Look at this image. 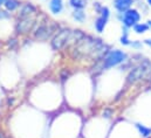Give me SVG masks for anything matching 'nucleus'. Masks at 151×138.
Wrapping results in <instances>:
<instances>
[{
  "label": "nucleus",
  "mask_w": 151,
  "mask_h": 138,
  "mask_svg": "<svg viewBox=\"0 0 151 138\" xmlns=\"http://www.w3.org/2000/svg\"><path fill=\"white\" fill-rule=\"evenodd\" d=\"M104 48L106 45L102 42V40L84 35L74 45L73 54L75 58H99L106 53Z\"/></svg>",
  "instance_id": "1"
},
{
  "label": "nucleus",
  "mask_w": 151,
  "mask_h": 138,
  "mask_svg": "<svg viewBox=\"0 0 151 138\" xmlns=\"http://www.w3.org/2000/svg\"><path fill=\"white\" fill-rule=\"evenodd\" d=\"M84 33L80 29H70V28H61L59 29L50 41V46L54 50H60L69 45H75L77 41H80Z\"/></svg>",
  "instance_id": "2"
},
{
  "label": "nucleus",
  "mask_w": 151,
  "mask_h": 138,
  "mask_svg": "<svg viewBox=\"0 0 151 138\" xmlns=\"http://www.w3.org/2000/svg\"><path fill=\"white\" fill-rule=\"evenodd\" d=\"M127 59H128V55H127V53H124L123 50H119V49L109 50V52L104 55L102 68L109 69V68H113V67H116V66H119V65H122L123 62H125Z\"/></svg>",
  "instance_id": "3"
},
{
  "label": "nucleus",
  "mask_w": 151,
  "mask_h": 138,
  "mask_svg": "<svg viewBox=\"0 0 151 138\" xmlns=\"http://www.w3.org/2000/svg\"><path fill=\"white\" fill-rule=\"evenodd\" d=\"M150 69H151V66L149 61H144V62L138 63L136 67L131 68V70L129 71L128 76H127V82H128L129 84L136 83L137 81L142 80V78L148 74V71H149Z\"/></svg>",
  "instance_id": "4"
},
{
  "label": "nucleus",
  "mask_w": 151,
  "mask_h": 138,
  "mask_svg": "<svg viewBox=\"0 0 151 138\" xmlns=\"http://www.w3.org/2000/svg\"><path fill=\"white\" fill-rule=\"evenodd\" d=\"M58 28L59 27L56 26V24H54V21H48V20L42 21L34 31V37L37 40L45 41L48 37H50L55 32H58Z\"/></svg>",
  "instance_id": "5"
},
{
  "label": "nucleus",
  "mask_w": 151,
  "mask_h": 138,
  "mask_svg": "<svg viewBox=\"0 0 151 138\" xmlns=\"http://www.w3.org/2000/svg\"><path fill=\"white\" fill-rule=\"evenodd\" d=\"M118 18L121 20V22L123 24L124 27L127 28H132L136 24L139 22L141 20V14L136 8H130L128 11H125L124 13H119Z\"/></svg>",
  "instance_id": "6"
},
{
  "label": "nucleus",
  "mask_w": 151,
  "mask_h": 138,
  "mask_svg": "<svg viewBox=\"0 0 151 138\" xmlns=\"http://www.w3.org/2000/svg\"><path fill=\"white\" fill-rule=\"evenodd\" d=\"M99 18L95 20V24H94V27L96 29L97 33H102L106 27H107V24L109 21V17H110V9L107 7V6H102L101 11L99 12Z\"/></svg>",
  "instance_id": "7"
},
{
  "label": "nucleus",
  "mask_w": 151,
  "mask_h": 138,
  "mask_svg": "<svg viewBox=\"0 0 151 138\" xmlns=\"http://www.w3.org/2000/svg\"><path fill=\"white\" fill-rule=\"evenodd\" d=\"M37 24V20L34 17H29V18H21L18 20L17 26H15V31L19 34H27L29 32H32V29L34 28Z\"/></svg>",
  "instance_id": "8"
},
{
  "label": "nucleus",
  "mask_w": 151,
  "mask_h": 138,
  "mask_svg": "<svg viewBox=\"0 0 151 138\" xmlns=\"http://www.w3.org/2000/svg\"><path fill=\"white\" fill-rule=\"evenodd\" d=\"M37 7L33 5V4H31V2H26V4H24L21 7H20V11H19V14H18V17H19V19H21V18H29V17H34L35 14H37Z\"/></svg>",
  "instance_id": "9"
},
{
  "label": "nucleus",
  "mask_w": 151,
  "mask_h": 138,
  "mask_svg": "<svg viewBox=\"0 0 151 138\" xmlns=\"http://www.w3.org/2000/svg\"><path fill=\"white\" fill-rule=\"evenodd\" d=\"M134 4V0H114V7L118 13H124L130 9Z\"/></svg>",
  "instance_id": "10"
},
{
  "label": "nucleus",
  "mask_w": 151,
  "mask_h": 138,
  "mask_svg": "<svg viewBox=\"0 0 151 138\" xmlns=\"http://www.w3.org/2000/svg\"><path fill=\"white\" fill-rule=\"evenodd\" d=\"M49 9L53 14H60L63 11V0H50Z\"/></svg>",
  "instance_id": "11"
},
{
  "label": "nucleus",
  "mask_w": 151,
  "mask_h": 138,
  "mask_svg": "<svg viewBox=\"0 0 151 138\" xmlns=\"http://www.w3.org/2000/svg\"><path fill=\"white\" fill-rule=\"evenodd\" d=\"M135 126H136L138 134H139L142 137L147 138L151 135V128H148V126H145V125H143V124H141V123H136Z\"/></svg>",
  "instance_id": "12"
},
{
  "label": "nucleus",
  "mask_w": 151,
  "mask_h": 138,
  "mask_svg": "<svg viewBox=\"0 0 151 138\" xmlns=\"http://www.w3.org/2000/svg\"><path fill=\"white\" fill-rule=\"evenodd\" d=\"M6 11L8 12H14L20 7V1L19 0H6V2L4 4Z\"/></svg>",
  "instance_id": "13"
},
{
  "label": "nucleus",
  "mask_w": 151,
  "mask_h": 138,
  "mask_svg": "<svg viewBox=\"0 0 151 138\" xmlns=\"http://www.w3.org/2000/svg\"><path fill=\"white\" fill-rule=\"evenodd\" d=\"M132 28H134L135 33H137V34H144V33H147V32L150 29L149 25L145 24V22H138V24H136Z\"/></svg>",
  "instance_id": "14"
},
{
  "label": "nucleus",
  "mask_w": 151,
  "mask_h": 138,
  "mask_svg": "<svg viewBox=\"0 0 151 138\" xmlns=\"http://www.w3.org/2000/svg\"><path fill=\"white\" fill-rule=\"evenodd\" d=\"M69 5L74 9H83L87 7V0H69Z\"/></svg>",
  "instance_id": "15"
},
{
  "label": "nucleus",
  "mask_w": 151,
  "mask_h": 138,
  "mask_svg": "<svg viewBox=\"0 0 151 138\" xmlns=\"http://www.w3.org/2000/svg\"><path fill=\"white\" fill-rule=\"evenodd\" d=\"M128 29H129V28H127V27L123 26V33H122V36H121V39H119V41H121V43H122L123 46H130V43H131V41H130V39H129Z\"/></svg>",
  "instance_id": "16"
},
{
  "label": "nucleus",
  "mask_w": 151,
  "mask_h": 138,
  "mask_svg": "<svg viewBox=\"0 0 151 138\" xmlns=\"http://www.w3.org/2000/svg\"><path fill=\"white\" fill-rule=\"evenodd\" d=\"M73 18L77 22H83L87 17H86V13L83 12V9H75L73 12Z\"/></svg>",
  "instance_id": "17"
},
{
  "label": "nucleus",
  "mask_w": 151,
  "mask_h": 138,
  "mask_svg": "<svg viewBox=\"0 0 151 138\" xmlns=\"http://www.w3.org/2000/svg\"><path fill=\"white\" fill-rule=\"evenodd\" d=\"M130 47H132V48H135V49H139V48L142 47V42H141V41H131Z\"/></svg>",
  "instance_id": "18"
},
{
  "label": "nucleus",
  "mask_w": 151,
  "mask_h": 138,
  "mask_svg": "<svg viewBox=\"0 0 151 138\" xmlns=\"http://www.w3.org/2000/svg\"><path fill=\"white\" fill-rule=\"evenodd\" d=\"M8 11H0V19H8L11 15L9 13H7Z\"/></svg>",
  "instance_id": "19"
},
{
  "label": "nucleus",
  "mask_w": 151,
  "mask_h": 138,
  "mask_svg": "<svg viewBox=\"0 0 151 138\" xmlns=\"http://www.w3.org/2000/svg\"><path fill=\"white\" fill-rule=\"evenodd\" d=\"M143 42H144L145 45H148L149 47H151V39H145V40H144Z\"/></svg>",
  "instance_id": "20"
},
{
  "label": "nucleus",
  "mask_w": 151,
  "mask_h": 138,
  "mask_svg": "<svg viewBox=\"0 0 151 138\" xmlns=\"http://www.w3.org/2000/svg\"><path fill=\"white\" fill-rule=\"evenodd\" d=\"M5 2H6V0H0V7H1V6H4V4H5Z\"/></svg>",
  "instance_id": "21"
},
{
  "label": "nucleus",
  "mask_w": 151,
  "mask_h": 138,
  "mask_svg": "<svg viewBox=\"0 0 151 138\" xmlns=\"http://www.w3.org/2000/svg\"><path fill=\"white\" fill-rule=\"evenodd\" d=\"M0 138H5V136H4V132H1V131H0Z\"/></svg>",
  "instance_id": "22"
},
{
  "label": "nucleus",
  "mask_w": 151,
  "mask_h": 138,
  "mask_svg": "<svg viewBox=\"0 0 151 138\" xmlns=\"http://www.w3.org/2000/svg\"><path fill=\"white\" fill-rule=\"evenodd\" d=\"M148 25H149V27L151 28V20H149V21H148Z\"/></svg>",
  "instance_id": "23"
},
{
  "label": "nucleus",
  "mask_w": 151,
  "mask_h": 138,
  "mask_svg": "<svg viewBox=\"0 0 151 138\" xmlns=\"http://www.w3.org/2000/svg\"><path fill=\"white\" fill-rule=\"evenodd\" d=\"M147 1H148V4H149V5L151 6V0H147Z\"/></svg>",
  "instance_id": "24"
},
{
  "label": "nucleus",
  "mask_w": 151,
  "mask_h": 138,
  "mask_svg": "<svg viewBox=\"0 0 151 138\" xmlns=\"http://www.w3.org/2000/svg\"><path fill=\"white\" fill-rule=\"evenodd\" d=\"M150 70H151V69H150ZM149 78H150V82H151V75H150V77H149Z\"/></svg>",
  "instance_id": "25"
}]
</instances>
